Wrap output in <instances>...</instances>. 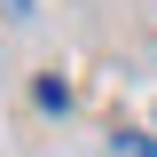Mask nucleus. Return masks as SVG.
I'll use <instances>...</instances> for the list:
<instances>
[{
  "instance_id": "1",
  "label": "nucleus",
  "mask_w": 157,
  "mask_h": 157,
  "mask_svg": "<svg viewBox=\"0 0 157 157\" xmlns=\"http://www.w3.org/2000/svg\"><path fill=\"white\" fill-rule=\"evenodd\" d=\"M110 157H157V141L134 134V126H118V134H110Z\"/></svg>"
},
{
  "instance_id": "2",
  "label": "nucleus",
  "mask_w": 157,
  "mask_h": 157,
  "mask_svg": "<svg viewBox=\"0 0 157 157\" xmlns=\"http://www.w3.org/2000/svg\"><path fill=\"white\" fill-rule=\"evenodd\" d=\"M32 94H39V110H63V102H71V86H63V78H39Z\"/></svg>"
},
{
  "instance_id": "3",
  "label": "nucleus",
  "mask_w": 157,
  "mask_h": 157,
  "mask_svg": "<svg viewBox=\"0 0 157 157\" xmlns=\"http://www.w3.org/2000/svg\"><path fill=\"white\" fill-rule=\"evenodd\" d=\"M0 16H32V0H0Z\"/></svg>"
}]
</instances>
